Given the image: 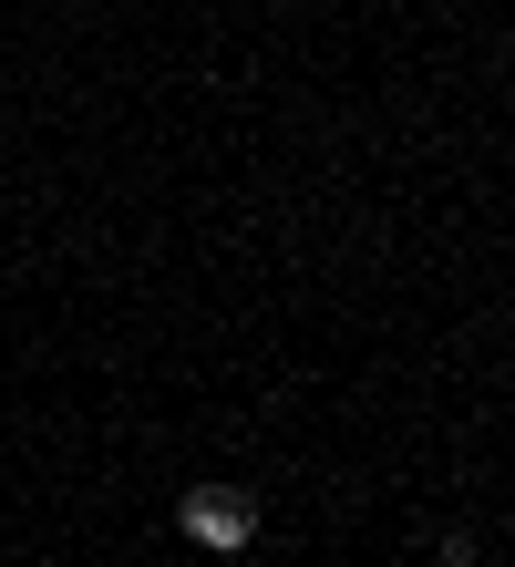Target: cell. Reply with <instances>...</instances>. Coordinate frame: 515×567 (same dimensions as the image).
Masks as SVG:
<instances>
[{"label":"cell","instance_id":"obj_1","mask_svg":"<svg viewBox=\"0 0 515 567\" xmlns=\"http://www.w3.org/2000/svg\"><path fill=\"white\" fill-rule=\"evenodd\" d=\"M176 526H186V547L237 557V547H258V495H237V485H196V495H176Z\"/></svg>","mask_w":515,"mask_h":567}]
</instances>
